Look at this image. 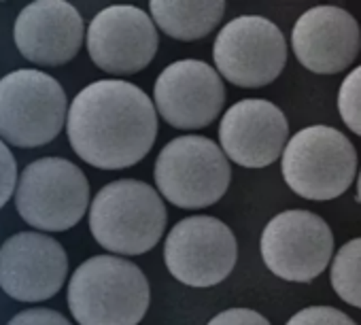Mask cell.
<instances>
[{
  "mask_svg": "<svg viewBox=\"0 0 361 325\" xmlns=\"http://www.w3.org/2000/svg\"><path fill=\"white\" fill-rule=\"evenodd\" d=\"M66 132L75 153L94 168H130L157 138V113L134 83L104 79L83 87L66 113Z\"/></svg>",
  "mask_w": 361,
  "mask_h": 325,
  "instance_id": "cell-1",
  "label": "cell"
},
{
  "mask_svg": "<svg viewBox=\"0 0 361 325\" xmlns=\"http://www.w3.org/2000/svg\"><path fill=\"white\" fill-rule=\"evenodd\" d=\"M149 295L145 272L113 255L90 257L68 283V308L79 325H138Z\"/></svg>",
  "mask_w": 361,
  "mask_h": 325,
  "instance_id": "cell-2",
  "label": "cell"
},
{
  "mask_svg": "<svg viewBox=\"0 0 361 325\" xmlns=\"http://www.w3.org/2000/svg\"><path fill=\"white\" fill-rule=\"evenodd\" d=\"M90 230L100 247L121 255L151 251L166 230V209L159 194L136 179L104 185L90 211Z\"/></svg>",
  "mask_w": 361,
  "mask_h": 325,
  "instance_id": "cell-3",
  "label": "cell"
},
{
  "mask_svg": "<svg viewBox=\"0 0 361 325\" xmlns=\"http://www.w3.org/2000/svg\"><path fill=\"white\" fill-rule=\"evenodd\" d=\"M283 179L306 200L342 196L357 173V151L336 128L308 125L291 136L283 149Z\"/></svg>",
  "mask_w": 361,
  "mask_h": 325,
  "instance_id": "cell-4",
  "label": "cell"
},
{
  "mask_svg": "<svg viewBox=\"0 0 361 325\" xmlns=\"http://www.w3.org/2000/svg\"><path fill=\"white\" fill-rule=\"evenodd\" d=\"M155 185L178 209H204L224 198L232 171L219 145L204 136L170 140L155 161Z\"/></svg>",
  "mask_w": 361,
  "mask_h": 325,
  "instance_id": "cell-5",
  "label": "cell"
},
{
  "mask_svg": "<svg viewBox=\"0 0 361 325\" xmlns=\"http://www.w3.org/2000/svg\"><path fill=\"white\" fill-rule=\"evenodd\" d=\"M66 94L47 73L20 68L0 79V136L37 149L51 142L66 121Z\"/></svg>",
  "mask_w": 361,
  "mask_h": 325,
  "instance_id": "cell-6",
  "label": "cell"
},
{
  "mask_svg": "<svg viewBox=\"0 0 361 325\" xmlns=\"http://www.w3.org/2000/svg\"><path fill=\"white\" fill-rule=\"evenodd\" d=\"M90 202V183L83 171L64 157H41L26 166L16 192L22 219L43 232L75 228Z\"/></svg>",
  "mask_w": 361,
  "mask_h": 325,
  "instance_id": "cell-7",
  "label": "cell"
},
{
  "mask_svg": "<svg viewBox=\"0 0 361 325\" xmlns=\"http://www.w3.org/2000/svg\"><path fill=\"white\" fill-rule=\"evenodd\" d=\"M236 236L219 219L194 215L178 221L166 236L164 262L168 272L190 287L224 283L236 266Z\"/></svg>",
  "mask_w": 361,
  "mask_h": 325,
  "instance_id": "cell-8",
  "label": "cell"
},
{
  "mask_svg": "<svg viewBox=\"0 0 361 325\" xmlns=\"http://www.w3.org/2000/svg\"><path fill=\"white\" fill-rule=\"evenodd\" d=\"M219 75L238 87H264L285 68L287 43L276 24L259 16L228 22L213 45Z\"/></svg>",
  "mask_w": 361,
  "mask_h": 325,
  "instance_id": "cell-9",
  "label": "cell"
},
{
  "mask_svg": "<svg viewBox=\"0 0 361 325\" xmlns=\"http://www.w3.org/2000/svg\"><path fill=\"white\" fill-rule=\"evenodd\" d=\"M259 249L272 274L291 283H310L329 266L334 234L319 215L293 209L268 221Z\"/></svg>",
  "mask_w": 361,
  "mask_h": 325,
  "instance_id": "cell-10",
  "label": "cell"
},
{
  "mask_svg": "<svg viewBox=\"0 0 361 325\" xmlns=\"http://www.w3.org/2000/svg\"><path fill=\"white\" fill-rule=\"evenodd\" d=\"M157 113L178 130H198L217 119L226 102L219 73L202 60H176L153 85Z\"/></svg>",
  "mask_w": 361,
  "mask_h": 325,
  "instance_id": "cell-11",
  "label": "cell"
},
{
  "mask_svg": "<svg viewBox=\"0 0 361 325\" xmlns=\"http://www.w3.org/2000/svg\"><path fill=\"white\" fill-rule=\"evenodd\" d=\"M157 45L153 20L132 5L102 9L87 28V54L100 70L111 75H134L147 68Z\"/></svg>",
  "mask_w": 361,
  "mask_h": 325,
  "instance_id": "cell-12",
  "label": "cell"
},
{
  "mask_svg": "<svg viewBox=\"0 0 361 325\" xmlns=\"http://www.w3.org/2000/svg\"><path fill=\"white\" fill-rule=\"evenodd\" d=\"M68 272L64 247L39 232H20L0 247V287L18 302L54 298Z\"/></svg>",
  "mask_w": 361,
  "mask_h": 325,
  "instance_id": "cell-13",
  "label": "cell"
},
{
  "mask_svg": "<svg viewBox=\"0 0 361 325\" xmlns=\"http://www.w3.org/2000/svg\"><path fill=\"white\" fill-rule=\"evenodd\" d=\"M289 136L285 113L262 98L232 104L219 123L221 151L238 166L266 168L279 159Z\"/></svg>",
  "mask_w": 361,
  "mask_h": 325,
  "instance_id": "cell-14",
  "label": "cell"
},
{
  "mask_svg": "<svg viewBox=\"0 0 361 325\" xmlns=\"http://www.w3.org/2000/svg\"><path fill=\"white\" fill-rule=\"evenodd\" d=\"M298 62L317 75H336L350 66L361 49V32L355 18L331 5L304 11L291 32Z\"/></svg>",
  "mask_w": 361,
  "mask_h": 325,
  "instance_id": "cell-15",
  "label": "cell"
},
{
  "mask_svg": "<svg viewBox=\"0 0 361 325\" xmlns=\"http://www.w3.org/2000/svg\"><path fill=\"white\" fill-rule=\"evenodd\" d=\"M13 39L26 60L41 66H60L79 54L83 20L64 0H37L20 11Z\"/></svg>",
  "mask_w": 361,
  "mask_h": 325,
  "instance_id": "cell-16",
  "label": "cell"
},
{
  "mask_svg": "<svg viewBox=\"0 0 361 325\" xmlns=\"http://www.w3.org/2000/svg\"><path fill=\"white\" fill-rule=\"evenodd\" d=\"M153 24L172 39L198 41L211 35L226 13L224 0H151Z\"/></svg>",
  "mask_w": 361,
  "mask_h": 325,
  "instance_id": "cell-17",
  "label": "cell"
},
{
  "mask_svg": "<svg viewBox=\"0 0 361 325\" xmlns=\"http://www.w3.org/2000/svg\"><path fill=\"white\" fill-rule=\"evenodd\" d=\"M329 281L340 300L361 308V238L338 249L329 270Z\"/></svg>",
  "mask_w": 361,
  "mask_h": 325,
  "instance_id": "cell-18",
  "label": "cell"
},
{
  "mask_svg": "<svg viewBox=\"0 0 361 325\" xmlns=\"http://www.w3.org/2000/svg\"><path fill=\"white\" fill-rule=\"evenodd\" d=\"M338 111L344 125L361 136V66L350 70L338 92Z\"/></svg>",
  "mask_w": 361,
  "mask_h": 325,
  "instance_id": "cell-19",
  "label": "cell"
},
{
  "mask_svg": "<svg viewBox=\"0 0 361 325\" xmlns=\"http://www.w3.org/2000/svg\"><path fill=\"white\" fill-rule=\"evenodd\" d=\"M287 325H357L346 312L331 306H308L295 312Z\"/></svg>",
  "mask_w": 361,
  "mask_h": 325,
  "instance_id": "cell-20",
  "label": "cell"
},
{
  "mask_svg": "<svg viewBox=\"0 0 361 325\" xmlns=\"http://www.w3.org/2000/svg\"><path fill=\"white\" fill-rule=\"evenodd\" d=\"M16 183H18V164L16 157L9 151V147L0 140V209H3L9 198L16 192Z\"/></svg>",
  "mask_w": 361,
  "mask_h": 325,
  "instance_id": "cell-21",
  "label": "cell"
},
{
  "mask_svg": "<svg viewBox=\"0 0 361 325\" xmlns=\"http://www.w3.org/2000/svg\"><path fill=\"white\" fill-rule=\"evenodd\" d=\"M7 325H71V321L58 310L49 308H30L18 312Z\"/></svg>",
  "mask_w": 361,
  "mask_h": 325,
  "instance_id": "cell-22",
  "label": "cell"
},
{
  "mask_svg": "<svg viewBox=\"0 0 361 325\" xmlns=\"http://www.w3.org/2000/svg\"><path fill=\"white\" fill-rule=\"evenodd\" d=\"M209 325H270V321L251 308H228L213 317Z\"/></svg>",
  "mask_w": 361,
  "mask_h": 325,
  "instance_id": "cell-23",
  "label": "cell"
},
{
  "mask_svg": "<svg viewBox=\"0 0 361 325\" xmlns=\"http://www.w3.org/2000/svg\"><path fill=\"white\" fill-rule=\"evenodd\" d=\"M357 198L361 202V173H359V179H357Z\"/></svg>",
  "mask_w": 361,
  "mask_h": 325,
  "instance_id": "cell-24",
  "label": "cell"
}]
</instances>
